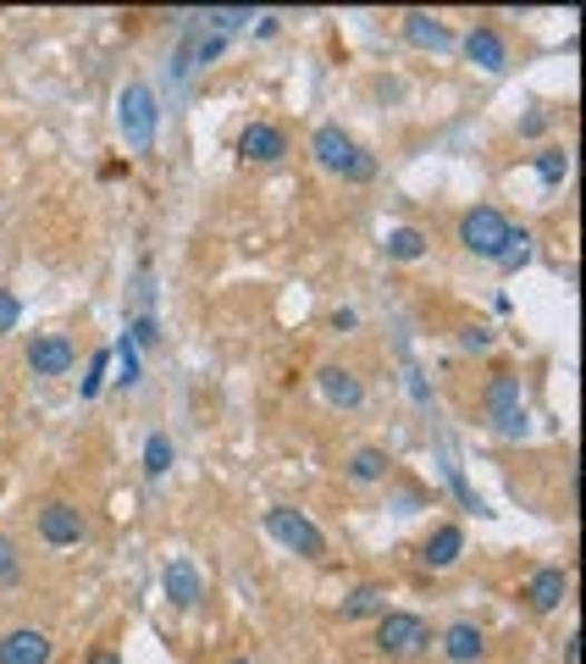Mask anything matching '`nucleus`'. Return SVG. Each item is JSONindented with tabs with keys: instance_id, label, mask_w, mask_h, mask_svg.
Here are the masks:
<instances>
[{
	"instance_id": "obj_14",
	"label": "nucleus",
	"mask_w": 586,
	"mask_h": 664,
	"mask_svg": "<svg viewBox=\"0 0 586 664\" xmlns=\"http://www.w3.org/2000/svg\"><path fill=\"white\" fill-rule=\"evenodd\" d=\"M442 654H448V664H481L487 660L481 626H476V621H453V626L442 632Z\"/></svg>"
},
{
	"instance_id": "obj_19",
	"label": "nucleus",
	"mask_w": 586,
	"mask_h": 664,
	"mask_svg": "<svg viewBox=\"0 0 586 664\" xmlns=\"http://www.w3.org/2000/svg\"><path fill=\"white\" fill-rule=\"evenodd\" d=\"M388 261H421L427 255V233L421 227H388Z\"/></svg>"
},
{
	"instance_id": "obj_30",
	"label": "nucleus",
	"mask_w": 586,
	"mask_h": 664,
	"mask_svg": "<svg viewBox=\"0 0 586 664\" xmlns=\"http://www.w3.org/2000/svg\"><path fill=\"white\" fill-rule=\"evenodd\" d=\"M354 322H360L354 311H332V332H354Z\"/></svg>"
},
{
	"instance_id": "obj_7",
	"label": "nucleus",
	"mask_w": 586,
	"mask_h": 664,
	"mask_svg": "<svg viewBox=\"0 0 586 664\" xmlns=\"http://www.w3.org/2000/svg\"><path fill=\"white\" fill-rule=\"evenodd\" d=\"M39 537H45L50 548H72V543H84V537H89V520H84V509H78V504L50 498V504H39Z\"/></svg>"
},
{
	"instance_id": "obj_5",
	"label": "nucleus",
	"mask_w": 586,
	"mask_h": 664,
	"mask_svg": "<svg viewBox=\"0 0 586 664\" xmlns=\"http://www.w3.org/2000/svg\"><path fill=\"white\" fill-rule=\"evenodd\" d=\"M427 643H432V632H427L421 615L382 609V621H377V654H382V660H416Z\"/></svg>"
},
{
	"instance_id": "obj_17",
	"label": "nucleus",
	"mask_w": 586,
	"mask_h": 664,
	"mask_svg": "<svg viewBox=\"0 0 586 664\" xmlns=\"http://www.w3.org/2000/svg\"><path fill=\"white\" fill-rule=\"evenodd\" d=\"M404 33H410L421 50H453V33L442 28L438 17H427V11H410V17H404Z\"/></svg>"
},
{
	"instance_id": "obj_33",
	"label": "nucleus",
	"mask_w": 586,
	"mask_h": 664,
	"mask_svg": "<svg viewBox=\"0 0 586 664\" xmlns=\"http://www.w3.org/2000/svg\"><path fill=\"white\" fill-rule=\"evenodd\" d=\"M227 664H255V660H227Z\"/></svg>"
},
{
	"instance_id": "obj_25",
	"label": "nucleus",
	"mask_w": 586,
	"mask_h": 664,
	"mask_svg": "<svg viewBox=\"0 0 586 664\" xmlns=\"http://www.w3.org/2000/svg\"><path fill=\"white\" fill-rule=\"evenodd\" d=\"M106 365H111V349H100V354L89 360V377H84V399H95V393L106 388Z\"/></svg>"
},
{
	"instance_id": "obj_13",
	"label": "nucleus",
	"mask_w": 586,
	"mask_h": 664,
	"mask_svg": "<svg viewBox=\"0 0 586 664\" xmlns=\"http://www.w3.org/2000/svg\"><path fill=\"white\" fill-rule=\"evenodd\" d=\"M465 56H470V67H481V72H504V67H509V45H504L498 28H470V33H465Z\"/></svg>"
},
{
	"instance_id": "obj_24",
	"label": "nucleus",
	"mask_w": 586,
	"mask_h": 664,
	"mask_svg": "<svg viewBox=\"0 0 586 664\" xmlns=\"http://www.w3.org/2000/svg\"><path fill=\"white\" fill-rule=\"evenodd\" d=\"M526 261H531V233H526V227H520V233H515V238H509V250H504V255H498V266H504V272H520V266H526Z\"/></svg>"
},
{
	"instance_id": "obj_9",
	"label": "nucleus",
	"mask_w": 586,
	"mask_h": 664,
	"mask_svg": "<svg viewBox=\"0 0 586 664\" xmlns=\"http://www.w3.org/2000/svg\"><path fill=\"white\" fill-rule=\"evenodd\" d=\"M238 156H244V162H261V166L283 162V156H289V134H283L277 123H250V128L238 134Z\"/></svg>"
},
{
	"instance_id": "obj_22",
	"label": "nucleus",
	"mask_w": 586,
	"mask_h": 664,
	"mask_svg": "<svg viewBox=\"0 0 586 664\" xmlns=\"http://www.w3.org/2000/svg\"><path fill=\"white\" fill-rule=\"evenodd\" d=\"M537 177H543L548 188H559V183L570 177V150H559V145H548V150H537Z\"/></svg>"
},
{
	"instance_id": "obj_12",
	"label": "nucleus",
	"mask_w": 586,
	"mask_h": 664,
	"mask_svg": "<svg viewBox=\"0 0 586 664\" xmlns=\"http://www.w3.org/2000/svg\"><path fill=\"white\" fill-rule=\"evenodd\" d=\"M160 587H166V598H172L177 609H194V604L205 598V582H199L194 559H166V570H160Z\"/></svg>"
},
{
	"instance_id": "obj_1",
	"label": "nucleus",
	"mask_w": 586,
	"mask_h": 664,
	"mask_svg": "<svg viewBox=\"0 0 586 664\" xmlns=\"http://www.w3.org/2000/svg\"><path fill=\"white\" fill-rule=\"evenodd\" d=\"M155 123H160V100H155V89H149V84H128V89L117 95V134H123V145H128L134 156H149V145H155Z\"/></svg>"
},
{
	"instance_id": "obj_23",
	"label": "nucleus",
	"mask_w": 586,
	"mask_h": 664,
	"mask_svg": "<svg viewBox=\"0 0 586 664\" xmlns=\"http://www.w3.org/2000/svg\"><path fill=\"white\" fill-rule=\"evenodd\" d=\"M172 460H177L172 438H166V432H155V438L145 443V477H166V471H172Z\"/></svg>"
},
{
	"instance_id": "obj_18",
	"label": "nucleus",
	"mask_w": 586,
	"mask_h": 664,
	"mask_svg": "<svg viewBox=\"0 0 586 664\" xmlns=\"http://www.w3.org/2000/svg\"><path fill=\"white\" fill-rule=\"evenodd\" d=\"M388 466H393V460H388L382 449H354V455H349V482L371 488V482H382V477H388Z\"/></svg>"
},
{
	"instance_id": "obj_3",
	"label": "nucleus",
	"mask_w": 586,
	"mask_h": 664,
	"mask_svg": "<svg viewBox=\"0 0 586 664\" xmlns=\"http://www.w3.org/2000/svg\"><path fill=\"white\" fill-rule=\"evenodd\" d=\"M509 238H515V222H509L498 205H476V211L459 216V244H465L476 261H498V255L509 250Z\"/></svg>"
},
{
	"instance_id": "obj_10",
	"label": "nucleus",
	"mask_w": 586,
	"mask_h": 664,
	"mask_svg": "<svg viewBox=\"0 0 586 664\" xmlns=\"http://www.w3.org/2000/svg\"><path fill=\"white\" fill-rule=\"evenodd\" d=\"M50 654L56 648L39 626H17V632L0 637V664H50Z\"/></svg>"
},
{
	"instance_id": "obj_16",
	"label": "nucleus",
	"mask_w": 586,
	"mask_h": 664,
	"mask_svg": "<svg viewBox=\"0 0 586 664\" xmlns=\"http://www.w3.org/2000/svg\"><path fill=\"white\" fill-rule=\"evenodd\" d=\"M459 554H465V531H459V526H438V531L427 537V548H421L427 570H448V565H459Z\"/></svg>"
},
{
	"instance_id": "obj_32",
	"label": "nucleus",
	"mask_w": 586,
	"mask_h": 664,
	"mask_svg": "<svg viewBox=\"0 0 586 664\" xmlns=\"http://www.w3.org/2000/svg\"><path fill=\"white\" fill-rule=\"evenodd\" d=\"M565 664H582V637H570V643H565Z\"/></svg>"
},
{
	"instance_id": "obj_29",
	"label": "nucleus",
	"mask_w": 586,
	"mask_h": 664,
	"mask_svg": "<svg viewBox=\"0 0 586 664\" xmlns=\"http://www.w3.org/2000/svg\"><path fill=\"white\" fill-rule=\"evenodd\" d=\"M128 338H134V343H145V349H149V343H160V328H155V316H139Z\"/></svg>"
},
{
	"instance_id": "obj_15",
	"label": "nucleus",
	"mask_w": 586,
	"mask_h": 664,
	"mask_svg": "<svg viewBox=\"0 0 586 664\" xmlns=\"http://www.w3.org/2000/svg\"><path fill=\"white\" fill-rule=\"evenodd\" d=\"M565 593H570V576H565L559 565L537 570V576H531V587H526L531 609H543V615H548V609H559V604H565Z\"/></svg>"
},
{
	"instance_id": "obj_20",
	"label": "nucleus",
	"mask_w": 586,
	"mask_h": 664,
	"mask_svg": "<svg viewBox=\"0 0 586 664\" xmlns=\"http://www.w3.org/2000/svg\"><path fill=\"white\" fill-rule=\"evenodd\" d=\"M382 609H388V593L377 582H365V587H354L343 598V621H365V615H382Z\"/></svg>"
},
{
	"instance_id": "obj_2",
	"label": "nucleus",
	"mask_w": 586,
	"mask_h": 664,
	"mask_svg": "<svg viewBox=\"0 0 586 664\" xmlns=\"http://www.w3.org/2000/svg\"><path fill=\"white\" fill-rule=\"evenodd\" d=\"M310 156L326 166L332 177H349V183H371L377 177V162L338 128V123H326V128H315V139H310Z\"/></svg>"
},
{
	"instance_id": "obj_8",
	"label": "nucleus",
	"mask_w": 586,
	"mask_h": 664,
	"mask_svg": "<svg viewBox=\"0 0 586 664\" xmlns=\"http://www.w3.org/2000/svg\"><path fill=\"white\" fill-rule=\"evenodd\" d=\"M72 360H78V349H72L61 332H45V338L28 343V371H33V377H67Z\"/></svg>"
},
{
	"instance_id": "obj_6",
	"label": "nucleus",
	"mask_w": 586,
	"mask_h": 664,
	"mask_svg": "<svg viewBox=\"0 0 586 664\" xmlns=\"http://www.w3.org/2000/svg\"><path fill=\"white\" fill-rule=\"evenodd\" d=\"M266 531L283 543V548H293V554H304V559H321L326 554V537H321V526L310 520V515H299V509H289V504H277V509H266Z\"/></svg>"
},
{
	"instance_id": "obj_26",
	"label": "nucleus",
	"mask_w": 586,
	"mask_h": 664,
	"mask_svg": "<svg viewBox=\"0 0 586 664\" xmlns=\"http://www.w3.org/2000/svg\"><path fill=\"white\" fill-rule=\"evenodd\" d=\"M459 343H465L470 354H487V349H492V332H487V328H465V332H459Z\"/></svg>"
},
{
	"instance_id": "obj_11",
	"label": "nucleus",
	"mask_w": 586,
	"mask_h": 664,
	"mask_svg": "<svg viewBox=\"0 0 586 664\" xmlns=\"http://www.w3.org/2000/svg\"><path fill=\"white\" fill-rule=\"evenodd\" d=\"M315 388H321V399L338 404V410H360V404H365V388H360V377H354L349 365H321V371H315Z\"/></svg>"
},
{
	"instance_id": "obj_28",
	"label": "nucleus",
	"mask_w": 586,
	"mask_h": 664,
	"mask_svg": "<svg viewBox=\"0 0 586 664\" xmlns=\"http://www.w3.org/2000/svg\"><path fill=\"white\" fill-rule=\"evenodd\" d=\"M11 576H17V543L0 537V582H11Z\"/></svg>"
},
{
	"instance_id": "obj_31",
	"label": "nucleus",
	"mask_w": 586,
	"mask_h": 664,
	"mask_svg": "<svg viewBox=\"0 0 586 664\" xmlns=\"http://www.w3.org/2000/svg\"><path fill=\"white\" fill-rule=\"evenodd\" d=\"M84 664H123V654H111V648H95Z\"/></svg>"
},
{
	"instance_id": "obj_27",
	"label": "nucleus",
	"mask_w": 586,
	"mask_h": 664,
	"mask_svg": "<svg viewBox=\"0 0 586 664\" xmlns=\"http://www.w3.org/2000/svg\"><path fill=\"white\" fill-rule=\"evenodd\" d=\"M17 316H22L17 294H6V289H0V332H11V328H17Z\"/></svg>"
},
{
	"instance_id": "obj_21",
	"label": "nucleus",
	"mask_w": 586,
	"mask_h": 664,
	"mask_svg": "<svg viewBox=\"0 0 586 664\" xmlns=\"http://www.w3.org/2000/svg\"><path fill=\"white\" fill-rule=\"evenodd\" d=\"M111 354H117V382H123V388H139V382H145V371H139V343L123 332V343H117Z\"/></svg>"
},
{
	"instance_id": "obj_4",
	"label": "nucleus",
	"mask_w": 586,
	"mask_h": 664,
	"mask_svg": "<svg viewBox=\"0 0 586 664\" xmlns=\"http://www.w3.org/2000/svg\"><path fill=\"white\" fill-rule=\"evenodd\" d=\"M487 416H492V432H498V438H526V432H531V416H526V388H520V377L498 371V377L487 382Z\"/></svg>"
}]
</instances>
